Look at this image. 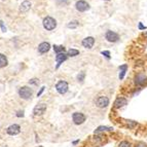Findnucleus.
Wrapping results in <instances>:
<instances>
[{"instance_id":"nucleus-25","label":"nucleus","mask_w":147,"mask_h":147,"mask_svg":"<svg viewBox=\"0 0 147 147\" xmlns=\"http://www.w3.org/2000/svg\"><path fill=\"white\" fill-rule=\"evenodd\" d=\"M84 78H85V72H84V71H81V72L78 73L77 80L79 81V82H83V81H84Z\"/></svg>"},{"instance_id":"nucleus-19","label":"nucleus","mask_w":147,"mask_h":147,"mask_svg":"<svg viewBox=\"0 0 147 147\" xmlns=\"http://www.w3.org/2000/svg\"><path fill=\"white\" fill-rule=\"evenodd\" d=\"M7 64H8V60L6 58V56L3 54H0V68L6 67Z\"/></svg>"},{"instance_id":"nucleus-21","label":"nucleus","mask_w":147,"mask_h":147,"mask_svg":"<svg viewBox=\"0 0 147 147\" xmlns=\"http://www.w3.org/2000/svg\"><path fill=\"white\" fill-rule=\"evenodd\" d=\"M117 147H133V144L129 140H121L117 145Z\"/></svg>"},{"instance_id":"nucleus-28","label":"nucleus","mask_w":147,"mask_h":147,"mask_svg":"<svg viewBox=\"0 0 147 147\" xmlns=\"http://www.w3.org/2000/svg\"><path fill=\"white\" fill-rule=\"evenodd\" d=\"M134 147H147V144L144 142H138V143L135 144Z\"/></svg>"},{"instance_id":"nucleus-9","label":"nucleus","mask_w":147,"mask_h":147,"mask_svg":"<svg viewBox=\"0 0 147 147\" xmlns=\"http://www.w3.org/2000/svg\"><path fill=\"white\" fill-rule=\"evenodd\" d=\"M126 104H128V100H126L124 97H117L113 103V108L120 109V108H122V107H124Z\"/></svg>"},{"instance_id":"nucleus-4","label":"nucleus","mask_w":147,"mask_h":147,"mask_svg":"<svg viewBox=\"0 0 147 147\" xmlns=\"http://www.w3.org/2000/svg\"><path fill=\"white\" fill-rule=\"evenodd\" d=\"M19 95L22 99H25V100H28L32 97L33 95V90L30 88L29 86H22L20 90H19Z\"/></svg>"},{"instance_id":"nucleus-18","label":"nucleus","mask_w":147,"mask_h":147,"mask_svg":"<svg viewBox=\"0 0 147 147\" xmlns=\"http://www.w3.org/2000/svg\"><path fill=\"white\" fill-rule=\"evenodd\" d=\"M31 8V3L29 2V1H24L22 2L21 6H20V11L22 13H27Z\"/></svg>"},{"instance_id":"nucleus-24","label":"nucleus","mask_w":147,"mask_h":147,"mask_svg":"<svg viewBox=\"0 0 147 147\" xmlns=\"http://www.w3.org/2000/svg\"><path fill=\"white\" fill-rule=\"evenodd\" d=\"M54 51L56 54H61V53H66V49L63 45H54Z\"/></svg>"},{"instance_id":"nucleus-26","label":"nucleus","mask_w":147,"mask_h":147,"mask_svg":"<svg viewBox=\"0 0 147 147\" xmlns=\"http://www.w3.org/2000/svg\"><path fill=\"white\" fill-rule=\"evenodd\" d=\"M101 54H102V55H103V56H104V57H105V58H107V59H110V52H109V51H103V52H101Z\"/></svg>"},{"instance_id":"nucleus-2","label":"nucleus","mask_w":147,"mask_h":147,"mask_svg":"<svg viewBox=\"0 0 147 147\" xmlns=\"http://www.w3.org/2000/svg\"><path fill=\"white\" fill-rule=\"evenodd\" d=\"M134 83L137 86H144L147 84V75L143 72H139L135 75L134 77Z\"/></svg>"},{"instance_id":"nucleus-8","label":"nucleus","mask_w":147,"mask_h":147,"mask_svg":"<svg viewBox=\"0 0 147 147\" xmlns=\"http://www.w3.org/2000/svg\"><path fill=\"white\" fill-rule=\"evenodd\" d=\"M105 38L107 41L114 43V42H117L119 40V35L116 33V32L108 30V31H106V33H105Z\"/></svg>"},{"instance_id":"nucleus-32","label":"nucleus","mask_w":147,"mask_h":147,"mask_svg":"<svg viewBox=\"0 0 147 147\" xmlns=\"http://www.w3.org/2000/svg\"><path fill=\"white\" fill-rule=\"evenodd\" d=\"M44 88H44V86H42V88H40V90H39L38 93H37V97H39V96H40V95H41V94H42V93H43V90H44Z\"/></svg>"},{"instance_id":"nucleus-33","label":"nucleus","mask_w":147,"mask_h":147,"mask_svg":"<svg viewBox=\"0 0 147 147\" xmlns=\"http://www.w3.org/2000/svg\"><path fill=\"white\" fill-rule=\"evenodd\" d=\"M78 142H79V140H76V141H74V142H73V145H76Z\"/></svg>"},{"instance_id":"nucleus-5","label":"nucleus","mask_w":147,"mask_h":147,"mask_svg":"<svg viewBox=\"0 0 147 147\" xmlns=\"http://www.w3.org/2000/svg\"><path fill=\"white\" fill-rule=\"evenodd\" d=\"M68 88H69V85H68L67 81H65V80H60L56 84V90L60 95H65L68 92Z\"/></svg>"},{"instance_id":"nucleus-6","label":"nucleus","mask_w":147,"mask_h":147,"mask_svg":"<svg viewBox=\"0 0 147 147\" xmlns=\"http://www.w3.org/2000/svg\"><path fill=\"white\" fill-rule=\"evenodd\" d=\"M72 120L76 126H79L84 124V121L86 120V116L82 112H74L72 114Z\"/></svg>"},{"instance_id":"nucleus-12","label":"nucleus","mask_w":147,"mask_h":147,"mask_svg":"<svg viewBox=\"0 0 147 147\" xmlns=\"http://www.w3.org/2000/svg\"><path fill=\"white\" fill-rule=\"evenodd\" d=\"M81 44H82V47H85V49H93L94 44H95V38L92 37V36L85 37L84 39H82Z\"/></svg>"},{"instance_id":"nucleus-14","label":"nucleus","mask_w":147,"mask_h":147,"mask_svg":"<svg viewBox=\"0 0 147 147\" xmlns=\"http://www.w3.org/2000/svg\"><path fill=\"white\" fill-rule=\"evenodd\" d=\"M106 137L104 134H94V137L92 138V141L95 145H102L103 142L105 141Z\"/></svg>"},{"instance_id":"nucleus-11","label":"nucleus","mask_w":147,"mask_h":147,"mask_svg":"<svg viewBox=\"0 0 147 147\" xmlns=\"http://www.w3.org/2000/svg\"><path fill=\"white\" fill-rule=\"evenodd\" d=\"M6 133L8 135H11V136H16V135L21 133V126L19 124H11V126H9L7 128Z\"/></svg>"},{"instance_id":"nucleus-31","label":"nucleus","mask_w":147,"mask_h":147,"mask_svg":"<svg viewBox=\"0 0 147 147\" xmlns=\"http://www.w3.org/2000/svg\"><path fill=\"white\" fill-rule=\"evenodd\" d=\"M17 116H18V117H23V116H24V111H19L18 113H17Z\"/></svg>"},{"instance_id":"nucleus-16","label":"nucleus","mask_w":147,"mask_h":147,"mask_svg":"<svg viewBox=\"0 0 147 147\" xmlns=\"http://www.w3.org/2000/svg\"><path fill=\"white\" fill-rule=\"evenodd\" d=\"M113 128L112 126H100L95 130L94 134H104L106 132H112Z\"/></svg>"},{"instance_id":"nucleus-29","label":"nucleus","mask_w":147,"mask_h":147,"mask_svg":"<svg viewBox=\"0 0 147 147\" xmlns=\"http://www.w3.org/2000/svg\"><path fill=\"white\" fill-rule=\"evenodd\" d=\"M0 26H1V29H2V31H3V32H5V31H6V27L4 26V23H3L2 21H0Z\"/></svg>"},{"instance_id":"nucleus-3","label":"nucleus","mask_w":147,"mask_h":147,"mask_svg":"<svg viewBox=\"0 0 147 147\" xmlns=\"http://www.w3.org/2000/svg\"><path fill=\"white\" fill-rule=\"evenodd\" d=\"M109 103H110L109 98L108 97H106V96H99L95 101L96 106H97L98 108H101V109H104V108H106V107H108Z\"/></svg>"},{"instance_id":"nucleus-15","label":"nucleus","mask_w":147,"mask_h":147,"mask_svg":"<svg viewBox=\"0 0 147 147\" xmlns=\"http://www.w3.org/2000/svg\"><path fill=\"white\" fill-rule=\"evenodd\" d=\"M51 49V44L49 42H41L38 45V52L39 54H47Z\"/></svg>"},{"instance_id":"nucleus-35","label":"nucleus","mask_w":147,"mask_h":147,"mask_svg":"<svg viewBox=\"0 0 147 147\" xmlns=\"http://www.w3.org/2000/svg\"><path fill=\"white\" fill-rule=\"evenodd\" d=\"M104 1H110V0H104Z\"/></svg>"},{"instance_id":"nucleus-27","label":"nucleus","mask_w":147,"mask_h":147,"mask_svg":"<svg viewBox=\"0 0 147 147\" xmlns=\"http://www.w3.org/2000/svg\"><path fill=\"white\" fill-rule=\"evenodd\" d=\"M29 83H30V84H34V85H38L39 79H37V78H33V79L29 80Z\"/></svg>"},{"instance_id":"nucleus-17","label":"nucleus","mask_w":147,"mask_h":147,"mask_svg":"<svg viewBox=\"0 0 147 147\" xmlns=\"http://www.w3.org/2000/svg\"><path fill=\"white\" fill-rule=\"evenodd\" d=\"M128 68H129V67H128V65H126V64L121 65V66H119V67H118V69H119V75H118L119 80H122L124 78L126 71H128Z\"/></svg>"},{"instance_id":"nucleus-30","label":"nucleus","mask_w":147,"mask_h":147,"mask_svg":"<svg viewBox=\"0 0 147 147\" xmlns=\"http://www.w3.org/2000/svg\"><path fill=\"white\" fill-rule=\"evenodd\" d=\"M138 27H139L140 30H145V29H146V27H145L144 25H143V24H142V23H139V25H138Z\"/></svg>"},{"instance_id":"nucleus-34","label":"nucleus","mask_w":147,"mask_h":147,"mask_svg":"<svg viewBox=\"0 0 147 147\" xmlns=\"http://www.w3.org/2000/svg\"><path fill=\"white\" fill-rule=\"evenodd\" d=\"M143 36H145V37H147V32H145L144 34H143Z\"/></svg>"},{"instance_id":"nucleus-7","label":"nucleus","mask_w":147,"mask_h":147,"mask_svg":"<svg viewBox=\"0 0 147 147\" xmlns=\"http://www.w3.org/2000/svg\"><path fill=\"white\" fill-rule=\"evenodd\" d=\"M75 8H76V11H78L79 13H85V11H88V9H90V6L84 0H78L77 2L75 3Z\"/></svg>"},{"instance_id":"nucleus-22","label":"nucleus","mask_w":147,"mask_h":147,"mask_svg":"<svg viewBox=\"0 0 147 147\" xmlns=\"http://www.w3.org/2000/svg\"><path fill=\"white\" fill-rule=\"evenodd\" d=\"M79 55V51L78 49H70L67 51V56L68 57H76Z\"/></svg>"},{"instance_id":"nucleus-23","label":"nucleus","mask_w":147,"mask_h":147,"mask_svg":"<svg viewBox=\"0 0 147 147\" xmlns=\"http://www.w3.org/2000/svg\"><path fill=\"white\" fill-rule=\"evenodd\" d=\"M78 26H79V22L76 21V20H74V21L69 22V23L67 24V27H68V28H69V29H76Z\"/></svg>"},{"instance_id":"nucleus-10","label":"nucleus","mask_w":147,"mask_h":147,"mask_svg":"<svg viewBox=\"0 0 147 147\" xmlns=\"http://www.w3.org/2000/svg\"><path fill=\"white\" fill-rule=\"evenodd\" d=\"M47 111V104L40 103L38 105H36L33 109V114L35 116H40Z\"/></svg>"},{"instance_id":"nucleus-1","label":"nucleus","mask_w":147,"mask_h":147,"mask_svg":"<svg viewBox=\"0 0 147 147\" xmlns=\"http://www.w3.org/2000/svg\"><path fill=\"white\" fill-rule=\"evenodd\" d=\"M42 25H43V28L45 30L52 31V30L56 29V27H57V21L54 18H52V17H47V18L43 19Z\"/></svg>"},{"instance_id":"nucleus-20","label":"nucleus","mask_w":147,"mask_h":147,"mask_svg":"<svg viewBox=\"0 0 147 147\" xmlns=\"http://www.w3.org/2000/svg\"><path fill=\"white\" fill-rule=\"evenodd\" d=\"M124 122H126V126H128L129 129H134V128L138 126V122L135 120H132V119H126Z\"/></svg>"},{"instance_id":"nucleus-13","label":"nucleus","mask_w":147,"mask_h":147,"mask_svg":"<svg viewBox=\"0 0 147 147\" xmlns=\"http://www.w3.org/2000/svg\"><path fill=\"white\" fill-rule=\"evenodd\" d=\"M68 59V56H67V53H61V54H57L56 56V61H57V66L56 68H59L63 63Z\"/></svg>"}]
</instances>
